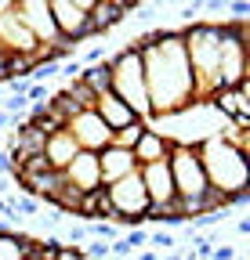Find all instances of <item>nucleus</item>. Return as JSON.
I'll return each instance as SVG.
<instances>
[{
    "instance_id": "nucleus-3",
    "label": "nucleus",
    "mask_w": 250,
    "mask_h": 260,
    "mask_svg": "<svg viewBox=\"0 0 250 260\" xmlns=\"http://www.w3.org/2000/svg\"><path fill=\"white\" fill-rule=\"evenodd\" d=\"M196 155L203 162V174H207V184L210 191L217 195H236V191H246V181H250V162H246V152L232 148L221 134H210L203 145H196Z\"/></svg>"
},
{
    "instance_id": "nucleus-32",
    "label": "nucleus",
    "mask_w": 250,
    "mask_h": 260,
    "mask_svg": "<svg viewBox=\"0 0 250 260\" xmlns=\"http://www.w3.org/2000/svg\"><path fill=\"white\" fill-rule=\"evenodd\" d=\"M138 260H160V253H156V249L152 253H138Z\"/></svg>"
},
{
    "instance_id": "nucleus-6",
    "label": "nucleus",
    "mask_w": 250,
    "mask_h": 260,
    "mask_svg": "<svg viewBox=\"0 0 250 260\" xmlns=\"http://www.w3.org/2000/svg\"><path fill=\"white\" fill-rule=\"evenodd\" d=\"M47 4H51L54 29L66 44L76 47V40L91 37V4L95 0H47Z\"/></svg>"
},
{
    "instance_id": "nucleus-25",
    "label": "nucleus",
    "mask_w": 250,
    "mask_h": 260,
    "mask_svg": "<svg viewBox=\"0 0 250 260\" xmlns=\"http://www.w3.org/2000/svg\"><path fill=\"white\" fill-rule=\"evenodd\" d=\"M84 256H87V260H105V256H109V242L91 239V242H87V249H84Z\"/></svg>"
},
{
    "instance_id": "nucleus-26",
    "label": "nucleus",
    "mask_w": 250,
    "mask_h": 260,
    "mask_svg": "<svg viewBox=\"0 0 250 260\" xmlns=\"http://www.w3.org/2000/svg\"><path fill=\"white\" fill-rule=\"evenodd\" d=\"M225 11H232L236 22H246L250 18V4H246V0H232V4H225Z\"/></svg>"
},
{
    "instance_id": "nucleus-7",
    "label": "nucleus",
    "mask_w": 250,
    "mask_h": 260,
    "mask_svg": "<svg viewBox=\"0 0 250 260\" xmlns=\"http://www.w3.org/2000/svg\"><path fill=\"white\" fill-rule=\"evenodd\" d=\"M15 11H18L22 25L33 32V40L40 44V51H51V47L66 44V40L58 37V29H54V18H51V4H47V0H15Z\"/></svg>"
},
{
    "instance_id": "nucleus-30",
    "label": "nucleus",
    "mask_w": 250,
    "mask_h": 260,
    "mask_svg": "<svg viewBox=\"0 0 250 260\" xmlns=\"http://www.w3.org/2000/svg\"><path fill=\"white\" fill-rule=\"evenodd\" d=\"M203 4H181V18L185 22H196V11H200Z\"/></svg>"
},
{
    "instance_id": "nucleus-31",
    "label": "nucleus",
    "mask_w": 250,
    "mask_h": 260,
    "mask_svg": "<svg viewBox=\"0 0 250 260\" xmlns=\"http://www.w3.org/2000/svg\"><path fill=\"white\" fill-rule=\"evenodd\" d=\"M4 61H8V51L0 47V87H4Z\"/></svg>"
},
{
    "instance_id": "nucleus-16",
    "label": "nucleus",
    "mask_w": 250,
    "mask_h": 260,
    "mask_svg": "<svg viewBox=\"0 0 250 260\" xmlns=\"http://www.w3.org/2000/svg\"><path fill=\"white\" fill-rule=\"evenodd\" d=\"M95 112L102 116V123L109 126V130H123V126H131V123H142V119H134V112L120 102L116 94H98V102H95Z\"/></svg>"
},
{
    "instance_id": "nucleus-5",
    "label": "nucleus",
    "mask_w": 250,
    "mask_h": 260,
    "mask_svg": "<svg viewBox=\"0 0 250 260\" xmlns=\"http://www.w3.org/2000/svg\"><path fill=\"white\" fill-rule=\"evenodd\" d=\"M109 195V206L116 213V224H127V228H142L145 224V213H149V195H145V184H142V174H127L123 181L109 184L105 188Z\"/></svg>"
},
{
    "instance_id": "nucleus-33",
    "label": "nucleus",
    "mask_w": 250,
    "mask_h": 260,
    "mask_svg": "<svg viewBox=\"0 0 250 260\" xmlns=\"http://www.w3.org/2000/svg\"><path fill=\"white\" fill-rule=\"evenodd\" d=\"M181 260H200V256H192V253H189V256H181Z\"/></svg>"
},
{
    "instance_id": "nucleus-1",
    "label": "nucleus",
    "mask_w": 250,
    "mask_h": 260,
    "mask_svg": "<svg viewBox=\"0 0 250 260\" xmlns=\"http://www.w3.org/2000/svg\"><path fill=\"white\" fill-rule=\"evenodd\" d=\"M134 47L142 51L152 119H171L189 105H196V80L189 73V61H185L181 29H152Z\"/></svg>"
},
{
    "instance_id": "nucleus-4",
    "label": "nucleus",
    "mask_w": 250,
    "mask_h": 260,
    "mask_svg": "<svg viewBox=\"0 0 250 260\" xmlns=\"http://www.w3.org/2000/svg\"><path fill=\"white\" fill-rule=\"evenodd\" d=\"M113 69V83L109 94H116L123 105L134 112V119H142L149 126L152 109H149V90H145V69H142V51L138 47H123L116 58H109Z\"/></svg>"
},
{
    "instance_id": "nucleus-19",
    "label": "nucleus",
    "mask_w": 250,
    "mask_h": 260,
    "mask_svg": "<svg viewBox=\"0 0 250 260\" xmlns=\"http://www.w3.org/2000/svg\"><path fill=\"white\" fill-rule=\"evenodd\" d=\"M66 94H69V102H73L80 112H84V109H95V102H98V94L91 90L84 80H73V83L66 87Z\"/></svg>"
},
{
    "instance_id": "nucleus-34",
    "label": "nucleus",
    "mask_w": 250,
    "mask_h": 260,
    "mask_svg": "<svg viewBox=\"0 0 250 260\" xmlns=\"http://www.w3.org/2000/svg\"><path fill=\"white\" fill-rule=\"evenodd\" d=\"M163 260H181V256H174V253H171V256H163Z\"/></svg>"
},
{
    "instance_id": "nucleus-8",
    "label": "nucleus",
    "mask_w": 250,
    "mask_h": 260,
    "mask_svg": "<svg viewBox=\"0 0 250 260\" xmlns=\"http://www.w3.org/2000/svg\"><path fill=\"white\" fill-rule=\"evenodd\" d=\"M0 47L8 54H22V58H37L40 61V44L33 40V32H29L15 11V0H4L0 4Z\"/></svg>"
},
{
    "instance_id": "nucleus-10",
    "label": "nucleus",
    "mask_w": 250,
    "mask_h": 260,
    "mask_svg": "<svg viewBox=\"0 0 250 260\" xmlns=\"http://www.w3.org/2000/svg\"><path fill=\"white\" fill-rule=\"evenodd\" d=\"M210 109L221 112V119H229L232 130H243V134H246V126H250V76L239 87L214 90L210 94Z\"/></svg>"
},
{
    "instance_id": "nucleus-18",
    "label": "nucleus",
    "mask_w": 250,
    "mask_h": 260,
    "mask_svg": "<svg viewBox=\"0 0 250 260\" xmlns=\"http://www.w3.org/2000/svg\"><path fill=\"white\" fill-rule=\"evenodd\" d=\"M0 260H25V235L0 232Z\"/></svg>"
},
{
    "instance_id": "nucleus-27",
    "label": "nucleus",
    "mask_w": 250,
    "mask_h": 260,
    "mask_svg": "<svg viewBox=\"0 0 250 260\" xmlns=\"http://www.w3.org/2000/svg\"><path fill=\"white\" fill-rule=\"evenodd\" d=\"M54 260H87V256H84V246H62Z\"/></svg>"
},
{
    "instance_id": "nucleus-28",
    "label": "nucleus",
    "mask_w": 250,
    "mask_h": 260,
    "mask_svg": "<svg viewBox=\"0 0 250 260\" xmlns=\"http://www.w3.org/2000/svg\"><path fill=\"white\" fill-rule=\"evenodd\" d=\"M58 73H62V76H69V80H80L84 65H80V58H76V61H62V65H58Z\"/></svg>"
},
{
    "instance_id": "nucleus-29",
    "label": "nucleus",
    "mask_w": 250,
    "mask_h": 260,
    "mask_svg": "<svg viewBox=\"0 0 250 260\" xmlns=\"http://www.w3.org/2000/svg\"><path fill=\"white\" fill-rule=\"evenodd\" d=\"M0 177H15V159H11L8 148L0 152Z\"/></svg>"
},
{
    "instance_id": "nucleus-12",
    "label": "nucleus",
    "mask_w": 250,
    "mask_h": 260,
    "mask_svg": "<svg viewBox=\"0 0 250 260\" xmlns=\"http://www.w3.org/2000/svg\"><path fill=\"white\" fill-rule=\"evenodd\" d=\"M134 170H138V162H134V155H131L127 148L109 145V148H102V152H98V177H102V188H109V184L123 181V177L134 174Z\"/></svg>"
},
{
    "instance_id": "nucleus-23",
    "label": "nucleus",
    "mask_w": 250,
    "mask_h": 260,
    "mask_svg": "<svg viewBox=\"0 0 250 260\" xmlns=\"http://www.w3.org/2000/svg\"><path fill=\"white\" fill-rule=\"evenodd\" d=\"M149 246H156V253H167V249L178 246V242H174L171 232H152V235H149Z\"/></svg>"
},
{
    "instance_id": "nucleus-14",
    "label": "nucleus",
    "mask_w": 250,
    "mask_h": 260,
    "mask_svg": "<svg viewBox=\"0 0 250 260\" xmlns=\"http://www.w3.org/2000/svg\"><path fill=\"white\" fill-rule=\"evenodd\" d=\"M131 155H134V162H138V167L160 162V159H167V155H171V138L163 134V130H152V126H145V134L138 138V145L131 148Z\"/></svg>"
},
{
    "instance_id": "nucleus-24",
    "label": "nucleus",
    "mask_w": 250,
    "mask_h": 260,
    "mask_svg": "<svg viewBox=\"0 0 250 260\" xmlns=\"http://www.w3.org/2000/svg\"><path fill=\"white\" fill-rule=\"evenodd\" d=\"M66 239H69L73 246H80V242H91V235H87V224H80V220H76V224H69V228H66Z\"/></svg>"
},
{
    "instance_id": "nucleus-15",
    "label": "nucleus",
    "mask_w": 250,
    "mask_h": 260,
    "mask_svg": "<svg viewBox=\"0 0 250 260\" xmlns=\"http://www.w3.org/2000/svg\"><path fill=\"white\" fill-rule=\"evenodd\" d=\"M76 152H80V148H76V141H73L69 130H54V134L44 141V159H47V167L58 170V174L76 159Z\"/></svg>"
},
{
    "instance_id": "nucleus-17",
    "label": "nucleus",
    "mask_w": 250,
    "mask_h": 260,
    "mask_svg": "<svg viewBox=\"0 0 250 260\" xmlns=\"http://www.w3.org/2000/svg\"><path fill=\"white\" fill-rule=\"evenodd\" d=\"M80 80L95 90V94H105L109 90V83H113V69H109V58L105 61H98V65H87V69L80 73Z\"/></svg>"
},
{
    "instance_id": "nucleus-20",
    "label": "nucleus",
    "mask_w": 250,
    "mask_h": 260,
    "mask_svg": "<svg viewBox=\"0 0 250 260\" xmlns=\"http://www.w3.org/2000/svg\"><path fill=\"white\" fill-rule=\"evenodd\" d=\"M145 134V123H131V126H123V130H113V145L116 148H134L138 145V138Z\"/></svg>"
},
{
    "instance_id": "nucleus-13",
    "label": "nucleus",
    "mask_w": 250,
    "mask_h": 260,
    "mask_svg": "<svg viewBox=\"0 0 250 260\" xmlns=\"http://www.w3.org/2000/svg\"><path fill=\"white\" fill-rule=\"evenodd\" d=\"M134 8H138V0H95L91 4V37L120 25L127 15H134Z\"/></svg>"
},
{
    "instance_id": "nucleus-9",
    "label": "nucleus",
    "mask_w": 250,
    "mask_h": 260,
    "mask_svg": "<svg viewBox=\"0 0 250 260\" xmlns=\"http://www.w3.org/2000/svg\"><path fill=\"white\" fill-rule=\"evenodd\" d=\"M66 130L73 134V141H76V148L80 152H102V148H109L113 145V130L102 123V116L95 112V109H84V112H76L69 123H66Z\"/></svg>"
},
{
    "instance_id": "nucleus-21",
    "label": "nucleus",
    "mask_w": 250,
    "mask_h": 260,
    "mask_svg": "<svg viewBox=\"0 0 250 260\" xmlns=\"http://www.w3.org/2000/svg\"><path fill=\"white\" fill-rule=\"evenodd\" d=\"M87 235L98 239V242H116L120 239V224H113V220H87Z\"/></svg>"
},
{
    "instance_id": "nucleus-2",
    "label": "nucleus",
    "mask_w": 250,
    "mask_h": 260,
    "mask_svg": "<svg viewBox=\"0 0 250 260\" xmlns=\"http://www.w3.org/2000/svg\"><path fill=\"white\" fill-rule=\"evenodd\" d=\"M185 61L196 80V102H210L217 90V54H221V22H192L181 29Z\"/></svg>"
},
{
    "instance_id": "nucleus-11",
    "label": "nucleus",
    "mask_w": 250,
    "mask_h": 260,
    "mask_svg": "<svg viewBox=\"0 0 250 260\" xmlns=\"http://www.w3.org/2000/svg\"><path fill=\"white\" fill-rule=\"evenodd\" d=\"M62 181H66L76 195H87V191H98L102 188V177H98V155L95 152H76V159L62 170Z\"/></svg>"
},
{
    "instance_id": "nucleus-22",
    "label": "nucleus",
    "mask_w": 250,
    "mask_h": 260,
    "mask_svg": "<svg viewBox=\"0 0 250 260\" xmlns=\"http://www.w3.org/2000/svg\"><path fill=\"white\" fill-rule=\"evenodd\" d=\"M123 246H127L131 253L142 249V246H149V232H145V228H131V232L123 235Z\"/></svg>"
}]
</instances>
